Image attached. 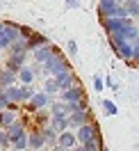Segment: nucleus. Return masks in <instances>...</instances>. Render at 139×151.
I'll return each mask as SVG.
<instances>
[{"mask_svg":"<svg viewBox=\"0 0 139 151\" xmlns=\"http://www.w3.org/2000/svg\"><path fill=\"white\" fill-rule=\"evenodd\" d=\"M23 64V53H19V55H14L9 60V71H14V69H19V66Z\"/></svg>","mask_w":139,"mask_h":151,"instance_id":"obj_2","label":"nucleus"},{"mask_svg":"<svg viewBox=\"0 0 139 151\" xmlns=\"http://www.w3.org/2000/svg\"><path fill=\"white\" fill-rule=\"evenodd\" d=\"M66 5H68L71 9H78V7H80V2H78V0H66Z\"/></svg>","mask_w":139,"mask_h":151,"instance_id":"obj_6","label":"nucleus"},{"mask_svg":"<svg viewBox=\"0 0 139 151\" xmlns=\"http://www.w3.org/2000/svg\"><path fill=\"white\" fill-rule=\"evenodd\" d=\"M21 78H23V83H30V80H32V71H30V69H23V71H21Z\"/></svg>","mask_w":139,"mask_h":151,"instance_id":"obj_3","label":"nucleus"},{"mask_svg":"<svg viewBox=\"0 0 139 151\" xmlns=\"http://www.w3.org/2000/svg\"><path fill=\"white\" fill-rule=\"evenodd\" d=\"M0 9H2V2H0Z\"/></svg>","mask_w":139,"mask_h":151,"instance_id":"obj_9","label":"nucleus"},{"mask_svg":"<svg viewBox=\"0 0 139 151\" xmlns=\"http://www.w3.org/2000/svg\"><path fill=\"white\" fill-rule=\"evenodd\" d=\"M0 80H2V83H11V80H14V73H11V71H5V73L0 76Z\"/></svg>","mask_w":139,"mask_h":151,"instance_id":"obj_4","label":"nucleus"},{"mask_svg":"<svg viewBox=\"0 0 139 151\" xmlns=\"http://www.w3.org/2000/svg\"><path fill=\"white\" fill-rule=\"evenodd\" d=\"M46 89H48V92H55V89H57V83H53V80H48Z\"/></svg>","mask_w":139,"mask_h":151,"instance_id":"obj_7","label":"nucleus"},{"mask_svg":"<svg viewBox=\"0 0 139 151\" xmlns=\"http://www.w3.org/2000/svg\"><path fill=\"white\" fill-rule=\"evenodd\" d=\"M39 44H46V37H41V35H34V32H30V41H28V46H39Z\"/></svg>","mask_w":139,"mask_h":151,"instance_id":"obj_1","label":"nucleus"},{"mask_svg":"<svg viewBox=\"0 0 139 151\" xmlns=\"http://www.w3.org/2000/svg\"><path fill=\"white\" fill-rule=\"evenodd\" d=\"M68 50H71V55L78 53V46H75V41H68Z\"/></svg>","mask_w":139,"mask_h":151,"instance_id":"obj_8","label":"nucleus"},{"mask_svg":"<svg viewBox=\"0 0 139 151\" xmlns=\"http://www.w3.org/2000/svg\"><path fill=\"white\" fill-rule=\"evenodd\" d=\"M105 110H107V114H114V112H116L114 103H110V101H105Z\"/></svg>","mask_w":139,"mask_h":151,"instance_id":"obj_5","label":"nucleus"}]
</instances>
